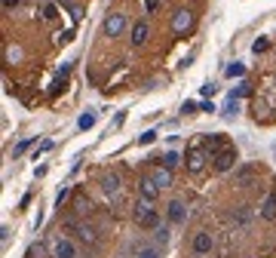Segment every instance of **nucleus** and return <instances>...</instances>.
<instances>
[{
  "label": "nucleus",
  "instance_id": "f03ea898",
  "mask_svg": "<svg viewBox=\"0 0 276 258\" xmlns=\"http://www.w3.org/2000/svg\"><path fill=\"white\" fill-rule=\"evenodd\" d=\"M203 169H206V147H190L187 151V172L200 175Z\"/></svg>",
  "mask_w": 276,
  "mask_h": 258
},
{
  "label": "nucleus",
  "instance_id": "4468645a",
  "mask_svg": "<svg viewBox=\"0 0 276 258\" xmlns=\"http://www.w3.org/2000/svg\"><path fill=\"white\" fill-rule=\"evenodd\" d=\"M153 181L160 184V188H169V184H172V169L169 166H156L153 169Z\"/></svg>",
  "mask_w": 276,
  "mask_h": 258
},
{
  "label": "nucleus",
  "instance_id": "20e7f679",
  "mask_svg": "<svg viewBox=\"0 0 276 258\" xmlns=\"http://www.w3.org/2000/svg\"><path fill=\"white\" fill-rule=\"evenodd\" d=\"M190 25H193V13L190 10H178L175 16H172V31L181 37V34H187L190 31Z\"/></svg>",
  "mask_w": 276,
  "mask_h": 258
},
{
  "label": "nucleus",
  "instance_id": "7ed1b4c3",
  "mask_svg": "<svg viewBox=\"0 0 276 258\" xmlns=\"http://www.w3.org/2000/svg\"><path fill=\"white\" fill-rule=\"evenodd\" d=\"M212 246H215V240H212V234H209V231H196V234H193V243H190L193 255H209V252H212Z\"/></svg>",
  "mask_w": 276,
  "mask_h": 258
},
{
  "label": "nucleus",
  "instance_id": "2eb2a0df",
  "mask_svg": "<svg viewBox=\"0 0 276 258\" xmlns=\"http://www.w3.org/2000/svg\"><path fill=\"white\" fill-rule=\"evenodd\" d=\"M261 218H264V221H276V194H270V197L264 200V206H261Z\"/></svg>",
  "mask_w": 276,
  "mask_h": 258
},
{
  "label": "nucleus",
  "instance_id": "a211bd4d",
  "mask_svg": "<svg viewBox=\"0 0 276 258\" xmlns=\"http://www.w3.org/2000/svg\"><path fill=\"white\" fill-rule=\"evenodd\" d=\"M243 74H246V65H240V62L227 65V77H243Z\"/></svg>",
  "mask_w": 276,
  "mask_h": 258
},
{
  "label": "nucleus",
  "instance_id": "0eeeda50",
  "mask_svg": "<svg viewBox=\"0 0 276 258\" xmlns=\"http://www.w3.org/2000/svg\"><path fill=\"white\" fill-rule=\"evenodd\" d=\"M166 215H169V225H184V221H187V206L181 200H172Z\"/></svg>",
  "mask_w": 276,
  "mask_h": 258
},
{
  "label": "nucleus",
  "instance_id": "ddd939ff",
  "mask_svg": "<svg viewBox=\"0 0 276 258\" xmlns=\"http://www.w3.org/2000/svg\"><path fill=\"white\" fill-rule=\"evenodd\" d=\"M101 191L107 197H117V194H120V178H117V175H104L101 178Z\"/></svg>",
  "mask_w": 276,
  "mask_h": 258
},
{
  "label": "nucleus",
  "instance_id": "bb28decb",
  "mask_svg": "<svg viewBox=\"0 0 276 258\" xmlns=\"http://www.w3.org/2000/svg\"><path fill=\"white\" fill-rule=\"evenodd\" d=\"M215 89H218L215 83H206V86H203V95H206V98H212V95H215Z\"/></svg>",
  "mask_w": 276,
  "mask_h": 258
},
{
  "label": "nucleus",
  "instance_id": "4be33fe9",
  "mask_svg": "<svg viewBox=\"0 0 276 258\" xmlns=\"http://www.w3.org/2000/svg\"><path fill=\"white\" fill-rule=\"evenodd\" d=\"M153 234H156V246H163V243L169 240V228H166V225H160V228H156Z\"/></svg>",
  "mask_w": 276,
  "mask_h": 258
},
{
  "label": "nucleus",
  "instance_id": "412c9836",
  "mask_svg": "<svg viewBox=\"0 0 276 258\" xmlns=\"http://www.w3.org/2000/svg\"><path fill=\"white\" fill-rule=\"evenodd\" d=\"M236 111H240V101H236V95H230V98H227V108H224V114H227V117H233Z\"/></svg>",
  "mask_w": 276,
  "mask_h": 258
},
{
  "label": "nucleus",
  "instance_id": "aec40b11",
  "mask_svg": "<svg viewBox=\"0 0 276 258\" xmlns=\"http://www.w3.org/2000/svg\"><path fill=\"white\" fill-rule=\"evenodd\" d=\"M267 46H270V40H267V37H258V40L252 43V53L258 56V53H267Z\"/></svg>",
  "mask_w": 276,
  "mask_h": 258
},
{
  "label": "nucleus",
  "instance_id": "39448f33",
  "mask_svg": "<svg viewBox=\"0 0 276 258\" xmlns=\"http://www.w3.org/2000/svg\"><path fill=\"white\" fill-rule=\"evenodd\" d=\"M233 166H236V151L233 147H224L221 154H215V169L218 172H230Z\"/></svg>",
  "mask_w": 276,
  "mask_h": 258
},
{
  "label": "nucleus",
  "instance_id": "6ab92c4d",
  "mask_svg": "<svg viewBox=\"0 0 276 258\" xmlns=\"http://www.w3.org/2000/svg\"><path fill=\"white\" fill-rule=\"evenodd\" d=\"M77 126H80L83 132H86V129H92V126H95V114H83L80 120H77Z\"/></svg>",
  "mask_w": 276,
  "mask_h": 258
},
{
  "label": "nucleus",
  "instance_id": "9b49d317",
  "mask_svg": "<svg viewBox=\"0 0 276 258\" xmlns=\"http://www.w3.org/2000/svg\"><path fill=\"white\" fill-rule=\"evenodd\" d=\"M52 255H56V258H77V246H74L71 240H59L56 249H52Z\"/></svg>",
  "mask_w": 276,
  "mask_h": 258
},
{
  "label": "nucleus",
  "instance_id": "b1692460",
  "mask_svg": "<svg viewBox=\"0 0 276 258\" xmlns=\"http://www.w3.org/2000/svg\"><path fill=\"white\" fill-rule=\"evenodd\" d=\"M163 166H169V169H175V166H178V154H175V151H169V154L163 157Z\"/></svg>",
  "mask_w": 276,
  "mask_h": 258
},
{
  "label": "nucleus",
  "instance_id": "5701e85b",
  "mask_svg": "<svg viewBox=\"0 0 276 258\" xmlns=\"http://www.w3.org/2000/svg\"><path fill=\"white\" fill-rule=\"evenodd\" d=\"M252 172H255L252 166H246V169H240V172H236V181H240V184H246V181L252 178Z\"/></svg>",
  "mask_w": 276,
  "mask_h": 258
},
{
  "label": "nucleus",
  "instance_id": "1a4fd4ad",
  "mask_svg": "<svg viewBox=\"0 0 276 258\" xmlns=\"http://www.w3.org/2000/svg\"><path fill=\"white\" fill-rule=\"evenodd\" d=\"M147 34H150L147 22H135V25H132V37H129L132 46H144V43H147Z\"/></svg>",
  "mask_w": 276,
  "mask_h": 258
},
{
  "label": "nucleus",
  "instance_id": "9d476101",
  "mask_svg": "<svg viewBox=\"0 0 276 258\" xmlns=\"http://www.w3.org/2000/svg\"><path fill=\"white\" fill-rule=\"evenodd\" d=\"M230 221H233L236 228H246L249 221H252V209H249V206H236L233 215H230Z\"/></svg>",
  "mask_w": 276,
  "mask_h": 258
},
{
  "label": "nucleus",
  "instance_id": "a878e982",
  "mask_svg": "<svg viewBox=\"0 0 276 258\" xmlns=\"http://www.w3.org/2000/svg\"><path fill=\"white\" fill-rule=\"evenodd\" d=\"M144 7H147V13H156L160 10V0H144Z\"/></svg>",
  "mask_w": 276,
  "mask_h": 258
},
{
  "label": "nucleus",
  "instance_id": "6e6552de",
  "mask_svg": "<svg viewBox=\"0 0 276 258\" xmlns=\"http://www.w3.org/2000/svg\"><path fill=\"white\" fill-rule=\"evenodd\" d=\"M138 194H141L144 200H156V194H160V184L153 181V175H141V181H138Z\"/></svg>",
  "mask_w": 276,
  "mask_h": 258
},
{
  "label": "nucleus",
  "instance_id": "2f4dec72",
  "mask_svg": "<svg viewBox=\"0 0 276 258\" xmlns=\"http://www.w3.org/2000/svg\"><path fill=\"white\" fill-rule=\"evenodd\" d=\"M16 4H19V0H4V10H13Z\"/></svg>",
  "mask_w": 276,
  "mask_h": 258
},
{
  "label": "nucleus",
  "instance_id": "c85d7f7f",
  "mask_svg": "<svg viewBox=\"0 0 276 258\" xmlns=\"http://www.w3.org/2000/svg\"><path fill=\"white\" fill-rule=\"evenodd\" d=\"M43 16H46V19H56V16H59V13H56V7H52V4H49V7H43Z\"/></svg>",
  "mask_w": 276,
  "mask_h": 258
},
{
  "label": "nucleus",
  "instance_id": "393cba45",
  "mask_svg": "<svg viewBox=\"0 0 276 258\" xmlns=\"http://www.w3.org/2000/svg\"><path fill=\"white\" fill-rule=\"evenodd\" d=\"M153 141H156V132H153V129H147V132L138 138V144H153Z\"/></svg>",
  "mask_w": 276,
  "mask_h": 258
},
{
  "label": "nucleus",
  "instance_id": "c756f323",
  "mask_svg": "<svg viewBox=\"0 0 276 258\" xmlns=\"http://www.w3.org/2000/svg\"><path fill=\"white\" fill-rule=\"evenodd\" d=\"M243 95H249V86H246V83L236 86V98H243Z\"/></svg>",
  "mask_w": 276,
  "mask_h": 258
},
{
  "label": "nucleus",
  "instance_id": "dca6fc26",
  "mask_svg": "<svg viewBox=\"0 0 276 258\" xmlns=\"http://www.w3.org/2000/svg\"><path fill=\"white\" fill-rule=\"evenodd\" d=\"M77 237H80L83 243H89V246L98 240V237H95V228H92V225H77Z\"/></svg>",
  "mask_w": 276,
  "mask_h": 258
},
{
  "label": "nucleus",
  "instance_id": "f257e3e1",
  "mask_svg": "<svg viewBox=\"0 0 276 258\" xmlns=\"http://www.w3.org/2000/svg\"><path fill=\"white\" fill-rule=\"evenodd\" d=\"M132 218H135V225L144 228V231H156V228H160V212L153 209V200L138 197L135 200V209H132Z\"/></svg>",
  "mask_w": 276,
  "mask_h": 258
},
{
  "label": "nucleus",
  "instance_id": "7c9ffc66",
  "mask_svg": "<svg viewBox=\"0 0 276 258\" xmlns=\"http://www.w3.org/2000/svg\"><path fill=\"white\" fill-rule=\"evenodd\" d=\"M181 111H184V114H193V111H196V101H184Z\"/></svg>",
  "mask_w": 276,
  "mask_h": 258
},
{
  "label": "nucleus",
  "instance_id": "f8f14e48",
  "mask_svg": "<svg viewBox=\"0 0 276 258\" xmlns=\"http://www.w3.org/2000/svg\"><path fill=\"white\" fill-rule=\"evenodd\" d=\"M203 147H206V154L215 157V154L224 151V141H221V135H206V138H203Z\"/></svg>",
  "mask_w": 276,
  "mask_h": 258
},
{
  "label": "nucleus",
  "instance_id": "f3484780",
  "mask_svg": "<svg viewBox=\"0 0 276 258\" xmlns=\"http://www.w3.org/2000/svg\"><path fill=\"white\" fill-rule=\"evenodd\" d=\"M135 258H160V249H156V246H138Z\"/></svg>",
  "mask_w": 276,
  "mask_h": 258
},
{
  "label": "nucleus",
  "instance_id": "cd10ccee",
  "mask_svg": "<svg viewBox=\"0 0 276 258\" xmlns=\"http://www.w3.org/2000/svg\"><path fill=\"white\" fill-rule=\"evenodd\" d=\"M68 194H71V188H62V191H59V197H56V203H59V206H62V203H65V200H68Z\"/></svg>",
  "mask_w": 276,
  "mask_h": 258
},
{
  "label": "nucleus",
  "instance_id": "423d86ee",
  "mask_svg": "<svg viewBox=\"0 0 276 258\" xmlns=\"http://www.w3.org/2000/svg\"><path fill=\"white\" fill-rule=\"evenodd\" d=\"M123 28H126V19H123L120 13H111V16L104 19V34H107V37H120Z\"/></svg>",
  "mask_w": 276,
  "mask_h": 258
}]
</instances>
